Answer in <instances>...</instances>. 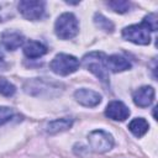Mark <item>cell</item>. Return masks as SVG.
Instances as JSON below:
<instances>
[{"label": "cell", "mask_w": 158, "mask_h": 158, "mask_svg": "<svg viewBox=\"0 0 158 158\" xmlns=\"http://www.w3.org/2000/svg\"><path fill=\"white\" fill-rule=\"evenodd\" d=\"M106 56L102 52H90L83 57V65L90 70L100 81L109 83V70L105 64Z\"/></svg>", "instance_id": "1"}, {"label": "cell", "mask_w": 158, "mask_h": 158, "mask_svg": "<svg viewBox=\"0 0 158 158\" xmlns=\"http://www.w3.org/2000/svg\"><path fill=\"white\" fill-rule=\"evenodd\" d=\"M79 26L78 20L72 12L62 14L56 23H54V32L60 40H70L78 33Z\"/></svg>", "instance_id": "2"}, {"label": "cell", "mask_w": 158, "mask_h": 158, "mask_svg": "<svg viewBox=\"0 0 158 158\" xmlns=\"http://www.w3.org/2000/svg\"><path fill=\"white\" fill-rule=\"evenodd\" d=\"M49 68L53 73L58 75H69L79 68V60L72 54L59 53L49 63Z\"/></svg>", "instance_id": "3"}, {"label": "cell", "mask_w": 158, "mask_h": 158, "mask_svg": "<svg viewBox=\"0 0 158 158\" xmlns=\"http://www.w3.org/2000/svg\"><path fill=\"white\" fill-rule=\"evenodd\" d=\"M151 30L147 25V22L143 20L141 23L127 26L122 30V37L126 41H130L136 44L146 46L151 42Z\"/></svg>", "instance_id": "4"}, {"label": "cell", "mask_w": 158, "mask_h": 158, "mask_svg": "<svg viewBox=\"0 0 158 158\" xmlns=\"http://www.w3.org/2000/svg\"><path fill=\"white\" fill-rule=\"evenodd\" d=\"M90 148L96 153H105L110 151L114 146V138L110 133L102 130H95L88 136Z\"/></svg>", "instance_id": "5"}, {"label": "cell", "mask_w": 158, "mask_h": 158, "mask_svg": "<svg viewBox=\"0 0 158 158\" xmlns=\"http://www.w3.org/2000/svg\"><path fill=\"white\" fill-rule=\"evenodd\" d=\"M44 1L40 0H22L19 2V11L21 15L31 21L40 20L44 14Z\"/></svg>", "instance_id": "6"}, {"label": "cell", "mask_w": 158, "mask_h": 158, "mask_svg": "<svg viewBox=\"0 0 158 158\" xmlns=\"http://www.w3.org/2000/svg\"><path fill=\"white\" fill-rule=\"evenodd\" d=\"M105 115L115 121H125L130 116V109L118 100H114L107 104L105 109Z\"/></svg>", "instance_id": "7"}, {"label": "cell", "mask_w": 158, "mask_h": 158, "mask_svg": "<svg viewBox=\"0 0 158 158\" xmlns=\"http://www.w3.org/2000/svg\"><path fill=\"white\" fill-rule=\"evenodd\" d=\"M74 98L80 105L86 106V107H94L99 105L101 101V95L99 93L90 90V89H84V88L78 89L74 93Z\"/></svg>", "instance_id": "8"}, {"label": "cell", "mask_w": 158, "mask_h": 158, "mask_svg": "<svg viewBox=\"0 0 158 158\" xmlns=\"http://www.w3.org/2000/svg\"><path fill=\"white\" fill-rule=\"evenodd\" d=\"M154 100V89L144 85L133 93V102L139 107H148Z\"/></svg>", "instance_id": "9"}, {"label": "cell", "mask_w": 158, "mask_h": 158, "mask_svg": "<svg viewBox=\"0 0 158 158\" xmlns=\"http://www.w3.org/2000/svg\"><path fill=\"white\" fill-rule=\"evenodd\" d=\"M105 64H106L107 70H111L112 73H120V72H123L131 68L130 60L120 54H112V56L106 57Z\"/></svg>", "instance_id": "10"}, {"label": "cell", "mask_w": 158, "mask_h": 158, "mask_svg": "<svg viewBox=\"0 0 158 158\" xmlns=\"http://www.w3.org/2000/svg\"><path fill=\"white\" fill-rule=\"evenodd\" d=\"M1 42L4 44V47L9 51H15L19 47H21L25 42V38L21 33L19 32H4L1 36Z\"/></svg>", "instance_id": "11"}, {"label": "cell", "mask_w": 158, "mask_h": 158, "mask_svg": "<svg viewBox=\"0 0 158 158\" xmlns=\"http://www.w3.org/2000/svg\"><path fill=\"white\" fill-rule=\"evenodd\" d=\"M23 53L27 58H31V59L40 58V57H42L47 53V47L44 44H42L41 42L28 41L23 46Z\"/></svg>", "instance_id": "12"}, {"label": "cell", "mask_w": 158, "mask_h": 158, "mask_svg": "<svg viewBox=\"0 0 158 158\" xmlns=\"http://www.w3.org/2000/svg\"><path fill=\"white\" fill-rule=\"evenodd\" d=\"M73 125V120L72 118H57V120H53L51 121L48 125H47V132L49 135H54V133H58V132H62V131H65L68 128H70Z\"/></svg>", "instance_id": "13"}, {"label": "cell", "mask_w": 158, "mask_h": 158, "mask_svg": "<svg viewBox=\"0 0 158 158\" xmlns=\"http://www.w3.org/2000/svg\"><path fill=\"white\" fill-rule=\"evenodd\" d=\"M148 128H149L148 122H147L144 118H142V117H136V118H133V120L130 122V125H128V130H130L136 137H142V136L148 131Z\"/></svg>", "instance_id": "14"}, {"label": "cell", "mask_w": 158, "mask_h": 158, "mask_svg": "<svg viewBox=\"0 0 158 158\" xmlns=\"http://www.w3.org/2000/svg\"><path fill=\"white\" fill-rule=\"evenodd\" d=\"M94 22L100 30H104L105 32H112L114 31V23L110 20H107L105 16H102L101 14H95Z\"/></svg>", "instance_id": "15"}, {"label": "cell", "mask_w": 158, "mask_h": 158, "mask_svg": "<svg viewBox=\"0 0 158 158\" xmlns=\"http://www.w3.org/2000/svg\"><path fill=\"white\" fill-rule=\"evenodd\" d=\"M16 91V88L12 83L6 80L5 78H0V94L4 96H12Z\"/></svg>", "instance_id": "16"}, {"label": "cell", "mask_w": 158, "mask_h": 158, "mask_svg": "<svg viewBox=\"0 0 158 158\" xmlns=\"http://www.w3.org/2000/svg\"><path fill=\"white\" fill-rule=\"evenodd\" d=\"M107 5L116 12L118 14H123L130 9V2L125 1V0H115V1H109Z\"/></svg>", "instance_id": "17"}, {"label": "cell", "mask_w": 158, "mask_h": 158, "mask_svg": "<svg viewBox=\"0 0 158 158\" xmlns=\"http://www.w3.org/2000/svg\"><path fill=\"white\" fill-rule=\"evenodd\" d=\"M14 115H15V112L11 107L0 106V125H4L7 121H10L14 117Z\"/></svg>", "instance_id": "18"}, {"label": "cell", "mask_w": 158, "mask_h": 158, "mask_svg": "<svg viewBox=\"0 0 158 158\" xmlns=\"http://www.w3.org/2000/svg\"><path fill=\"white\" fill-rule=\"evenodd\" d=\"M143 20L147 22V25H148L151 31H156L157 30V16H156V14H149Z\"/></svg>", "instance_id": "19"}, {"label": "cell", "mask_w": 158, "mask_h": 158, "mask_svg": "<svg viewBox=\"0 0 158 158\" xmlns=\"http://www.w3.org/2000/svg\"><path fill=\"white\" fill-rule=\"evenodd\" d=\"M4 62H5V56H4V52H2L1 48H0V68L2 67Z\"/></svg>", "instance_id": "20"}]
</instances>
